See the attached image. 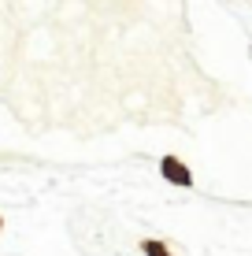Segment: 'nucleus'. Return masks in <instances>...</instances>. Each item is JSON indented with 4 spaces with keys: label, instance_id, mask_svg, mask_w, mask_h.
<instances>
[{
    "label": "nucleus",
    "instance_id": "1",
    "mask_svg": "<svg viewBox=\"0 0 252 256\" xmlns=\"http://www.w3.org/2000/svg\"><path fill=\"white\" fill-rule=\"evenodd\" d=\"M160 174L171 182V186H178V190H193V171H189L178 156H163L160 160Z\"/></svg>",
    "mask_w": 252,
    "mask_h": 256
},
{
    "label": "nucleus",
    "instance_id": "4",
    "mask_svg": "<svg viewBox=\"0 0 252 256\" xmlns=\"http://www.w3.org/2000/svg\"><path fill=\"white\" fill-rule=\"evenodd\" d=\"M249 52H252V48H249Z\"/></svg>",
    "mask_w": 252,
    "mask_h": 256
},
{
    "label": "nucleus",
    "instance_id": "3",
    "mask_svg": "<svg viewBox=\"0 0 252 256\" xmlns=\"http://www.w3.org/2000/svg\"><path fill=\"white\" fill-rule=\"evenodd\" d=\"M0 230H4V219H0Z\"/></svg>",
    "mask_w": 252,
    "mask_h": 256
},
{
    "label": "nucleus",
    "instance_id": "2",
    "mask_svg": "<svg viewBox=\"0 0 252 256\" xmlns=\"http://www.w3.org/2000/svg\"><path fill=\"white\" fill-rule=\"evenodd\" d=\"M141 252H145V256H175L163 242H156V238H145V242H141Z\"/></svg>",
    "mask_w": 252,
    "mask_h": 256
}]
</instances>
